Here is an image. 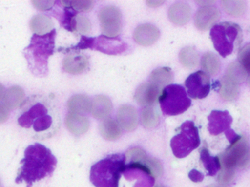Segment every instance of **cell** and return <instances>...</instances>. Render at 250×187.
I'll return each mask as SVG.
<instances>
[{
	"label": "cell",
	"instance_id": "obj_35",
	"mask_svg": "<svg viewBox=\"0 0 250 187\" xmlns=\"http://www.w3.org/2000/svg\"><path fill=\"white\" fill-rule=\"evenodd\" d=\"M239 63L244 67L248 74L250 73V43L244 46L238 55Z\"/></svg>",
	"mask_w": 250,
	"mask_h": 187
},
{
	"label": "cell",
	"instance_id": "obj_33",
	"mask_svg": "<svg viewBox=\"0 0 250 187\" xmlns=\"http://www.w3.org/2000/svg\"><path fill=\"white\" fill-rule=\"evenodd\" d=\"M78 12L71 7H64V14L62 18L61 24L64 29L70 32H76L77 25Z\"/></svg>",
	"mask_w": 250,
	"mask_h": 187
},
{
	"label": "cell",
	"instance_id": "obj_41",
	"mask_svg": "<svg viewBox=\"0 0 250 187\" xmlns=\"http://www.w3.org/2000/svg\"><path fill=\"white\" fill-rule=\"evenodd\" d=\"M226 133V138L229 140V142L230 144L234 142V141H237L239 138H240V135H237L234 131L232 130L231 129L228 130L227 132H225Z\"/></svg>",
	"mask_w": 250,
	"mask_h": 187
},
{
	"label": "cell",
	"instance_id": "obj_36",
	"mask_svg": "<svg viewBox=\"0 0 250 187\" xmlns=\"http://www.w3.org/2000/svg\"><path fill=\"white\" fill-rule=\"evenodd\" d=\"M235 176H236V170L221 167L218 177H217V181L220 185L226 186V185H230L234 181Z\"/></svg>",
	"mask_w": 250,
	"mask_h": 187
},
{
	"label": "cell",
	"instance_id": "obj_28",
	"mask_svg": "<svg viewBox=\"0 0 250 187\" xmlns=\"http://www.w3.org/2000/svg\"><path fill=\"white\" fill-rule=\"evenodd\" d=\"M201 67L205 73L214 76L220 72L221 62L220 59L214 53H206L201 58Z\"/></svg>",
	"mask_w": 250,
	"mask_h": 187
},
{
	"label": "cell",
	"instance_id": "obj_2",
	"mask_svg": "<svg viewBox=\"0 0 250 187\" xmlns=\"http://www.w3.org/2000/svg\"><path fill=\"white\" fill-rule=\"evenodd\" d=\"M57 163V159L51 150L42 144L36 143L29 145L25 150L24 157L21 161L16 183L24 182L26 187H31L35 182L51 176Z\"/></svg>",
	"mask_w": 250,
	"mask_h": 187
},
{
	"label": "cell",
	"instance_id": "obj_9",
	"mask_svg": "<svg viewBox=\"0 0 250 187\" xmlns=\"http://www.w3.org/2000/svg\"><path fill=\"white\" fill-rule=\"evenodd\" d=\"M219 158L221 167L233 170L248 168L250 166L249 141L245 136H240L237 141L230 144Z\"/></svg>",
	"mask_w": 250,
	"mask_h": 187
},
{
	"label": "cell",
	"instance_id": "obj_38",
	"mask_svg": "<svg viewBox=\"0 0 250 187\" xmlns=\"http://www.w3.org/2000/svg\"><path fill=\"white\" fill-rule=\"evenodd\" d=\"M35 7L41 10H50L55 4L54 1H32Z\"/></svg>",
	"mask_w": 250,
	"mask_h": 187
},
{
	"label": "cell",
	"instance_id": "obj_22",
	"mask_svg": "<svg viewBox=\"0 0 250 187\" xmlns=\"http://www.w3.org/2000/svg\"><path fill=\"white\" fill-rule=\"evenodd\" d=\"M91 111L95 119H105L112 111V103L105 96H97L92 101Z\"/></svg>",
	"mask_w": 250,
	"mask_h": 187
},
{
	"label": "cell",
	"instance_id": "obj_23",
	"mask_svg": "<svg viewBox=\"0 0 250 187\" xmlns=\"http://www.w3.org/2000/svg\"><path fill=\"white\" fill-rule=\"evenodd\" d=\"M30 28L35 35H44L54 30V24L48 16L38 14L31 20Z\"/></svg>",
	"mask_w": 250,
	"mask_h": 187
},
{
	"label": "cell",
	"instance_id": "obj_4",
	"mask_svg": "<svg viewBox=\"0 0 250 187\" xmlns=\"http://www.w3.org/2000/svg\"><path fill=\"white\" fill-rule=\"evenodd\" d=\"M56 30L44 35L34 34L30 43L23 51L28 67L36 76H46L48 71V59L55 48Z\"/></svg>",
	"mask_w": 250,
	"mask_h": 187
},
{
	"label": "cell",
	"instance_id": "obj_6",
	"mask_svg": "<svg viewBox=\"0 0 250 187\" xmlns=\"http://www.w3.org/2000/svg\"><path fill=\"white\" fill-rule=\"evenodd\" d=\"M210 35L214 48L223 57L236 51L243 41L242 29L232 22H223L215 25L211 29Z\"/></svg>",
	"mask_w": 250,
	"mask_h": 187
},
{
	"label": "cell",
	"instance_id": "obj_24",
	"mask_svg": "<svg viewBox=\"0 0 250 187\" xmlns=\"http://www.w3.org/2000/svg\"><path fill=\"white\" fill-rule=\"evenodd\" d=\"M2 100L10 110L20 107L24 101V92L19 86H13L6 91Z\"/></svg>",
	"mask_w": 250,
	"mask_h": 187
},
{
	"label": "cell",
	"instance_id": "obj_31",
	"mask_svg": "<svg viewBox=\"0 0 250 187\" xmlns=\"http://www.w3.org/2000/svg\"><path fill=\"white\" fill-rule=\"evenodd\" d=\"M141 124L147 129L156 127L160 122V118L157 111L151 107H146L141 114Z\"/></svg>",
	"mask_w": 250,
	"mask_h": 187
},
{
	"label": "cell",
	"instance_id": "obj_39",
	"mask_svg": "<svg viewBox=\"0 0 250 187\" xmlns=\"http://www.w3.org/2000/svg\"><path fill=\"white\" fill-rule=\"evenodd\" d=\"M9 110L10 109L4 104L3 102L0 103V123H3L8 119Z\"/></svg>",
	"mask_w": 250,
	"mask_h": 187
},
{
	"label": "cell",
	"instance_id": "obj_40",
	"mask_svg": "<svg viewBox=\"0 0 250 187\" xmlns=\"http://www.w3.org/2000/svg\"><path fill=\"white\" fill-rule=\"evenodd\" d=\"M189 177L192 182H201L204 180V175L201 172L198 171L197 170H192L189 172Z\"/></svg>",
	"mask_w": 250,
	"mask_h": 187
},
{
	"label": "cell",
	"instance_id": "obj_13",
	"mask_svg": "<svg viewBox=\"0 0 250 187\" xmlns=\"http://www.w3.org/2000/svg\"><path fill=\"white\" fill-rule=\"evenodd\" d=\"M126 48V44L120 38H109L103 35L95 38L92 49L108 55H117L125 52Z\"/></svg>",
	"mask_w": 250,
	"mask_h": 187
},
{
	"label": "cell",
	"instance_id": "obj_10",
	"mask_svg": "<svg viewBox=\"0 0 250 187\" xmlns=\"http://www.w3.org/2000/svg\"><path fill=\"white\" fill-rule=\"evenodd\" d=\"M247 78L246 72L239 63L230 64L220 83L219 93L220 97L226 101L236 100L240 92L239 85L243 83Z\"/></svg>",
	"mask_w": 250,
	"mask_h": 187
},
{
	"label": "cell",
	"instance_id": "obj_15",
	"mask_svg": "<svg viewBox=\"0 0 250 187\" xmlns=\"http://www.w3.org/2000/svg\"><path fill=\"white\" fill-rule=\"evenodd\" d=\"M220 18V12L214 6H205L195 14V24L201 31L208 30L215 26Z\"/></svg>",
	"mask_w": 250,
	"mask_h": 187
},
{
	"label": "cell",
	"instance_id": "obj_12",
	"mask_svg": "<svg viewBox=\"0 0 250 187\" xmlns=\"http://www.w3.org/2000/svg\"><path fill=\"white\" fill-rule=\"evenodd\" d=\"M185 86L191 98H205L211 90L209 76L204 71L192 73L187 79Z\"/></svg>",
	"mask_w": 250,
	"mask_h": 187
},
{
	"label": "cell",
	"instance_id": "obj_25",
	"mask_svg": "<svg viewBox=\"0 0 250 187\" xmlns=\"http://www.w3.org/2000/svg\"><path fill=\"white\" fill-rule=\"evenodd\" d=\"M200 156L204 167L208 171V176H215L221 169L219 157H212L207 148H202L200 150Z\"/></svg>",
	"mask_w": 250,
	"mask_h": 187
},
{
	"label": "cell",
	"instance_id": "obj_5",
	"mask_svg": "<svg viewBox=\"0 0 250 187\" xmlns=\"http://www.w3.org/2000/svg\"><path fill=\"white\" fill-rule=\"evenodd\" d=\"M126 156L111 154L91 167L90 181L96 187H119L126 164Z\"/></svg>",
	"mask_w": 250,
	"mask_h": 187
},
{
	"label": "cell",
	"instance_id": "obj_19",
	"mask_svg": "<svg viewBox=\"0 0 250 187\" xmlns=\"http://www.w3.org/2000/svg\"><path fill=\"white\" fill-rule=\"evenodd\" d=\"M119 125L128 132L135 130L138 126V113L135 107L123 105L117 113Z\"/></svg>",
	"mask_w": 250,
	"mask_h": 187
},
{
	"label": "cell",
	"instance_id": "obj_30",
	"mask_svg": "<svg viewBox=\"0 0 250 187\" xmlns=\"http://www.w3.org/2000/svg\"><path fill=\"white\" fill-rule=\"evenodd\" d=\"M179 60L182 65L187 68L193 69L198 64L199 54L195 48L192 47H186L180 51Z\"/></svg>",
	"mask_w": 250,
	"mask_h": 187
},
{
	"label": "cell",
	"instance_id": "obj_44",
	"mask_svg": "<svg viewBox=\"0 0 250 187\" xmlns=\"http://www.w3.org/2000/svg\"><path fill=\"white\" fill-rule=\"evenodd\" d=\"M207 187H226V185H220V184H219V185H208V186H207Z\"/></svg>",
	"mask_w": 250,
	"mask_h": 187
},
{
	"label": "cell",
	"instance_id": "obj_7",
	"mask_svg": "<svg viewBox=\"0 0 250 187\" xmlns=\"http://www.w3.org/2000/svg\"><path fill=\"white\" fill-rule=\"evenodd\" d=\"M162 111L167 116H177L185 113L191 105V100L180 85L166 86L158 98Z\"/></svg>",
	"mask_w": 250,
	"mask_h": 187
},
{
	"label": "cell",
	"instance_id": "obj_47",
	"mask_svg": "<svg viewBox=\"0 0 250 187\" xmlns=\"http://www.w3.org/2000/svg\"><path fill=\"white\" fill-rule=\"evenodd\" d=\"M0 187H1V182H0Z\"/></svg>",
	"mask_w": 250,
	"mask_h": 187
},
{
	"label": "cell",
	"instance_id": "obj_1",
	"mask_svg": "<svg viewBox=\"0 0 250 187\" xmlns=\"http://www.w3.org/2000/svg\"><path fill=\"white\" fill-rule=\"evenodd\" d=\"M17 122L29 137L40 141L52 138L61 126L58 107L42 94H34L24 100L19 107Z\"/></svg>",
	"mask_w": 250,
	"mask_h": 187
},
{
	"label": "cell",
	"instance_id": "obj_37",
	"mask_svg": "<svg viewBox=\"0 0 250 187\" xmlns=\"http://www.w3.org/2000/svg\"><path fill=\"white\" fill-rule=\"evenodd\" d=\"M77 25H76V31L80 32V33L87 34L90 32L91 30V22L87 18L83 16H79L78 15L77 19Z\"/></svg>",
	"mask_w": 250,
	"mask_h": 187
},
{
	"label": "cell",
	"instance_id": "obj_34",
	"mask_svg": "<svg viewBox=\"0 0 250 187\" xmlns=\"http://www.w3.org/2000/svg\"><path fill=\"white\" fill-rule=\"evenodd\" d=\"M64 7H71L77 12L89 11L93 7L95 1H61Z\"/></svg>",
	"mask_w": 250,
	"mask_h": 187
},
{
	"label": "cell",
	"instance_id": "obj_32",
	"mask_svg": "<svg viewBox=\"0 0 250 187\" xmlns=\"http://www.w3.org/2000/svg\"><path fill=\"white\" fill-rule=\"evenodd\" d=\"M223 9L228 14L235 17L242 16L247 10V4L244 1H222Z\"/></svg>",
	"mask_w": 250,
	"mask_h": 187
},
{
	"label": "cell",
	"instance_id": "obj_43",
	"mask_svg": "<svg viewBox=\"0 0 250 187\" xmlns=\"http://www.w3.org/2000/svg\"><path fill=\"white\" fill-rule=\"evenodd\" d=\"M4 93H5V92H4V87H3L2 85L0 83V101H1L3 98H4Z\"/></svg>",
	"mask_w": 250,
	"mask_h": 187
},
{
	"label": "cell",
	"instance_id": "obj_46",
	"mask_svg": "<svg viewBox=\"0 0 250 187\" xmlns=\"http://www.w3.org/2000/svg\"><path fill=\"white\" fill-rule=\"evenodd\" d=\"M155 187H166L163 186V185H157V186H156Z\"/></svg>",
	"mask_w": 250,
	"mask_h": 187
},
{
	"label": "cell",
	"instance_id": "obj_27",
	"mask_svg": "<svg viewBox=\"0 0 250 187\" xmlns=\"http://www.w3.org/2000/svg\"><path fill=\"white\" fill-rule=\"evenodd\" d=\"M101 135L105 139L108 141H115L121 136L122 130L120 125L111 119L104 121L100 125Z\"/></svg>",
	"mask_w": 250,
	"mask_h": 187
},
{
	"label": "cell",
	"instance_id": "obj_26",
	"mask_svg": "<svg viewBox=\"0 0 250 187\" xmlns=\"http://www.w3.org/2000/svg\"><path fill=\"white\" fill-rule=\"evenodd\" d=\"M67 107L71 113L82 114L90 111L92 109V103L87 96L79 94L73 96L69 100Z\"/></svg>",
	"mask_w": 250,
	"mask_h": 187
},
{
	"label": "cell",
	"instance_id": "obj_11",
	"mask_svg": "<svg viewBox=\"0 0 250 187\" xmlns=\"http://www.w3.org/2000/svg\"><path fill=\"white\" fill-rule=\"evenodd\" d=\"M98 18L104 35L109 38H117L123 27L120 9L115 6L103 7L98 13Z\"/></svg>",
	"mask_w": 250,
	"mask_h": 187
},
{
	"label": "cell",
	"instance_id": "obj_21",
	"mask_svg": "<svg viewBox=\"0 0 250 187\" xmlns=\"http://www.w3.org/2000/svg\"><path fill=\"white\" fill-rule=\"evenodd\" d=\"M67 129L76 135H83L89 128V121L80 113L69 112L65 119Z\"/></svg>",
	"mask_w": 250,
	"mask_h": 187
},
{
	"label": "cell",
	"instance_id": "obj_18",
	"mask_svg": "<svg viewBox=\"0 0 250 187\" xmlns=\"http://www.w3.org/2000/svg\"><path fill=\"white\" fill-rule=\"evenodd\" d=\"M159 93L160 87L151 83H144L138 88L134 98L141 105L149 107L156 103Z\"/></svg>",
	"mask_w": 250,
	"mask_h": 187
},
{
	"label": "cell",
	"instance_id": "obj_42",
	"mask_svg": "<svg viewBox=\"0 0 250 187\" xmlns=\"http://www.w3.org/2000/svg\"><path fill=\"white\" fill-rule=\"evenodd\" d=\"M147 4L150 7H158L164 3L163 1H147Z\"/></svg>",
	"mask_w": 250,
	"mask_h": 187
},
{
	"label": "cell",
	"instance_id": "obj_3",
	"mask_svg": "<svg viewBox=\"0 0 250 187\" xmlns=\"http://www.w3.org/2000/svg\"><path fill=\"white\" fill-rule=\"evenodd\" d=\"M128 163L125 165L124 173L127 180L137 179L134 187H152L155 178L163 174L161 163L148 157L141 148H133L126 153Z\"/></svg>",
	"mask_w": 250,
	"mask_h": 187
},
{
	"label": "cell",
	"instance_id": "obj_45",
	"mask_svg": "<svg viewBox=\"0 0 250 187\" xmlns=\"http://www.w3.org/2000/svg\"><path fill=\"white\" fill-rule=\"evenodd\" d=\"M248 83L250 87V73H249V74H248Z\"/></svg>",
	"mask_w": 250,
	"mask_h": 187
},
{
	"label": "cell",
	"instance_id": "obj_17",
	"mask_svg": "<svg viewBox=\"0 0 250 187\" xmlns=\"http://www.w3.org/2000/svg\"><path fill=\"white\" fill-rule=\"evenodd\" d=\"M89 59L86 56L76 53L67 55L62 63L64 71L73 75L83 73L89 67Z\"/></svg>",
	"mask_w": 250,
	"mask_h": 187
},
{
	"label": "cell",
	"instance_id": "obj_16",
	"mask_svg": "<svg viewBox=\"0 0 250 187\" xmlns=\"http://www.w3.org/2000/svg\"><path fill=\"white\" fill-rule=\"evenodd\" d=\"M133 37L137 43L143 46H149L158 40L160 31L154 25L146 23L135 29Z\"/></svg>",
	"mask_w": 250,
	"mask_h": 187
},
{
	"label": "cell",
	"instance_id": "obj_8",
	"mask_svg": "<svg viewBox=\"0 0 250 187\" xmlns=\"http://www.w3.org/2000/svg\"><path fill=\"white\" fill-rule=\"evenodd\" d=\"M201 144L199 132L195 124L188 121L179 128V133L175 135L170 141V147L175 157L185 158Z\"/></svg>",
	"mask_w": 250,
	"mask_h": 187
},
{
	"label": "cell",
	"instance_id": "obj_29",
	"mask_svg": "<svg viewBox=\"0 0 250 187\" xmlns=\"http://www.w3.org/2000/svg\"><path fill=\"white\" fill-rule=\"evenodd\" d=\"M173 81V75L168 67H162L157 69L151 73L150 82L153 84L158 86H166Z\"/></svg>",
	"mask_w": 250,
	"mask_h": 187
},
{
	"label": "cell",
	"instance_id": "obj_14",
	"mask_svg": "<svg viewBox=\"0 0 250 187\" xmlns=\"http://www.w3.org/2000/svg\"><path fill=\"white\" fill-rule=\"evenodd\" d=\"M208 132L212 135H218L227 132L230 128L233 119L228 111L213 110L208 116Z\"/></svg>",
	"mask_w": 250,
	"mask_h": 187
},
{
	"label": "cell",
	"instance_id": "obj_20",
	"mask_svg": "<svg viewBox=\"0 0 250 187\" xmlns=\"http://www.w3.org/2000/svg\"><path fill=\"white\" fill-rule=\"evenodd\" d=\"M191 15V7L185 3H176L169 9V19L172 23L178 26L187 24L190 20Z\"/></svg>",
	"mask_w": 250,
	"mask_h": 187
}]
</instances>
